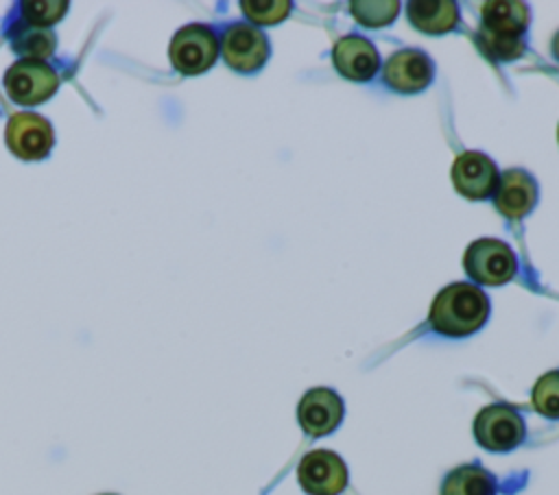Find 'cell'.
I'll list each match as a JSON object with an SVG mask.
<instances>
[{
	"label": "cell",
	"mask_w": 559,
	"mask_h": 495,
	"mask_svg": "<svg viewBox=\"0 0 559 495\" xmlns=\"http://www.w3.org/2000/svg\"><path fill=\"white\" fill-rule=\"evenodd\" d=\"M297 478L308 495H338L347 486V467L338 454L314 449L301 458Z\"/></svg>",
	"instance_id": "ba28073f"
},
{
	"label": "cell",
	"mask_w": 559,
	"mask_h": 495,
	"mask_svg": "<svg viewBox=\"0 0 559 495\" xmlns=\"http://www.w3.org/2000/svg\"><path fill=\"white\" fill-rule=\"evenodd\" d=\"M498 166L480 150H465L452 164L454 190L469 201L489 198L498 188Z\"/></svg>",
	"instance_id": "9c48e42d"
},
{
	"label": "cell",
	"mask_w": 559,
	"mask_h": 495,
	"mask_svg": "<svg viewBox=\"0 0 559 495\" xmlns=\"http://www.w3.org/2000/svg\"><path fill=\"white\" fill-rule=\"evenodd\" d=\"M384 83L397 94H417L432 83L435 63L419 48H402L384 63Z\"/></svg>",
	"instance_id": "30bf717a"
},
{
	"label": "cell",
	"mask_w": 559,
	"mask_h": 495,
	"mask_svg": "<svg viewBox=\"0 0 559 495\" xmlns=\"http://www.w3.org/2000/svg\"><path fill=\"white\" fill-rule=\"evenodd\" d=\"M240 9L253 24L271 26L288 17L293 4L288 0H242Z\"/></svg>",
	"instance_id": "ffe728a7"
},
{
	"label": "cell",
	"mask_w": 559,
	"mask_h": 495,
	"mask_svg": "<svg viewBox=\"0 0 559 495\" xmlns=\"http://www.w3.org/2000/svg\"><path fill=\"white\" fill-rule=\"evenodd\" d=\"M2 83L9 98L26 107L48 100L59 89L57 72L48 63L37 59H24L13 63L4 72Z\"/></svg>",
	"instance_id": "8992f818"
},
{
	"label": "cell",
	"mask_w": 559,
	"mask_h": 495,
	"mask_svg": "<svg viewBox=\"0 0 559 495\" xmlns=\"http://www.w3.org/2000/svg\"><path fill=\"white\" fill-rule=\"evenodd\" d=\"M428 318L435 331L450 338H463L487 323L489 299L478 286L456 281L437 292Z\"/></svg>",
	"instance_id": "6da1fadb"
},
{
	"label": "cell",
	"mask_w": 559,
	"mask_h": 495,
	"mask_svg": "<svg viewBox=\"0 0 559 495\" xmlns=\"http://www.w3.org/2000/svg\"><path fill=\"white\" fill-rule=\"evenodd\" d=\"M55 35L48 33L46 28H37V26H28V28H22L17 33V37L13 39V48L31 59L35 57H48L52 50H55Z\"/></svg>",
	"instance_id": "44dd1931"
},
{
	"label": "cell",
	"mask_w": 559,
	"mask_h": 495,
	"mask_svg": "<svg viewBox=\"0 0 559 495\" xmlns=\"http://www.w3.org/2000/svg\"><path fill=\"white\" fill-rule=\"evenodd\" d=\"M20 9L31 26H50L63 17L68 2H22Z\"/></svg>",
	"instance_id": "7402d4cb"
},
{
	"label": "cell",
	"mask_w": 559,
	"mask_h": 495,
	"mask_svg": "<svg viewBox=\"0 0 559 495\" xmlns=\"http://www.w3.org/2000/svg\"><path fill=\"white\" fill-rule=\"evenodd\" d=\"M480 17V28L485 31L500 35H524L531 15L524 2H485Z\"/></svg>",
	"instance_id": "9a60e30c"
},
{
	"label": "cell",
	"mask_w": 559,
	"mask_h": 495,
	"mask_svg": "<svg viewBox=\"0 0 559 495\" xmlns=\"http://www.w3.org/2000/svg\"><path fill=\"white\" fill-rule=\"evenodd\" d=\"M4 140H7L9 150L15 157H20L24 161H37V159H44L52 150L55 129L44 116L22 111V113H13L9 118L7 129H4Z\"/></svg>",
	"instance_id": "52a82bcc"
},
{
	"label": "cell",
	"mask_w": 559,
	"mask_h": 495,
	"mask_svg": "<svg viewBox=\"0 0 559 495\" xmlns=\"http://www.w3.org/2000/svg\"><path fill=\"white\" fill-rule=\"evenodd\" d=\"M406 15L417 31L428 35L450 33L459 24V7L452 0H439V2L415 0V2H408Z\"/></svg>",
	"instance_id": "5bb4252c"
},
{
	"label": "cell",
	"mask_w": 559,
	"mask_h": 495,
	"mask_svg": "<svg viewBox=\"0 0 559 495\" xmlns=\"http://www.w3.org/2000/svg\"><path fill=\"white\" fill-rule=\"evenodd\" d=\"M221 50L225 63L242 74L258 72L271 55L269 37L264 31L247 22H234L223 31Z\"/></svg>",
	"instance_id": "5b68a950"
},
{
	"label": "cell",
	"mask_w": 559,
	"mask_h": 495,
	"mask_svg": "<svg viewBox=\"0 0 559 495\" xmlns=\"http://www.w3.org/2000/svg\"><path fill=\"white\" fill-rule=\"evenodd\" d=\"M496 478L480 464H461L452 469L443 484L441 495H496Z\"/></svg>",
	"instance_id": "2e32d148"
},
{
	"label": "cell",
	"mask_w": 559,
	"mask_h": 495,
	"mask_svg": "<svg viewBox=\"0 0 559 495\" xmlns=\"http://www.w3.org/2000/svg\"><path fill=\"white\" fill-rule=\"evenodd\" d=\"M550 52H552V57L559 61V31L552 35V39H550Z\"/></svg>",
	"instance_id": "603a6c76"
},
{
	"label": "cell",
	"mask_w": 559,
	"mask_h": 495,
	"mask_svg": "<svg viewBox=\"0 0 559 495\" xmlns=\"http://www.w3.org/2000/svg\"><path fill=\"white\" fill-rule=\"evenodd\" d=\"M533 408L548 416V419H559V369L544 373L531 393Z\"/></svg>",
	"instance_id": "d6986e66"
},
{
	"label": "cell",
	"mask_w": 559,
	"mask_h": 495,
	"mask_svg": "<svg viewBox=\"0 0 559 495\" xmlns=\"http://www.w3.org/2000/svg\"><path fill=\"white\" fill-rule=\"evenodd\" d=\"M537 196L539 190L535 177L522 168H509L498 179L493 205L504 218L520 220L533 212V207L537 205Z\"/></svg>",
	"instance_id": "8fae6325"
},
{
	"label": "cell",
	"mask_w": 559,
	"mask_h": 495,
	"mask_svg": "<svg viewBox=\"0 0 559 495\" xmlns=\"http://www.w3.org/2000/svg\"><path fill=\"white\" fill-rule=\"evenodd\" d=\"M332 61L341 76L356 83L371 81L380 68V55L376 46L367 37L354 33L341 37L334 44Z\"/></svg>",
	"instance_id": "7c38bea8"
},
{
	"label": "cell",
	"mask_w": 559,
	"mask_h": 495,
	"mask_svg": "<svg viewBox=\"0 0 559 495\" xmlns=\"http://www.w3.org/2000/svg\"><path fill=\"white\" fill-rule=\"evenodd\" d=\"M557 140H559V129H557Z\"/></svg>",
	"instance_id": "cb8c5ba5"
},
{
	"label": "cell",
	"mask_w": 559,
	"mask_h": 495,
	"mask_svg": "<svg viewBox=\"0 0 559 495\" xmlns=\"http://www.w3.org/2000/svg\"><path fill=\"white\" fill-rule=\"evenodd\" d=\"M463 264L467 275L483 286H502L511 281L518 270L513 249L498 238L474 240L463 255Z\"/></svg>",
	"instance_id": "3957f363"
},
{
	"label": "cell",
	"mask_w": 559,
	"mask_h": 495,
	"mask_svg": "<svg viewBox=\"0 0 559 495\" xmlns=\"http://www.w3.org/2000/svg\"><path fill=\"white\" fill-rule=\"evenodd\" d=\"M352 15L358 20V24L367 26V28H380V26H389L400 11V2L395 0H358L349 4Z\"/></svg>",
	"instance_id": "ac0fdd59"
},
{
	"label": "cell",
	"mask_w": 559,
	"mask_h": 495,
	"mask_svg": "<svg viewBox=\"0 0 559 495\" xmlns=\"http://www.w3.org/2000/svg\"><path fill=\"white\" fill-rule=\"evenodd\" d=\"M343 412V399L332 388H312L301 397L297 419L306 434L325 436L341 425Z\"/></svg>",
	"instance_id": "4fadbf2b"
},
{
	"label": "cell",
	"mask_w": 559,
	"mask_h": 495,
	"mask_svg": "<svg viewBox=\"0 0 559 495\" xmlns=\"http://www.w3.org/2000/svg\"><path fill=\"white\" fill-rule=\"evenodd\" d=\"M218 48V37L210 26L188 24L173 35L168 57L177 72L192 76L207 72L216 63Z\"/></svg>",
	"instance_id": "7a4b0ae2"
},
{
	"label": "cell",
	"mask_w": 559,
	"mask_h": 495,
	"mask_svg": "<svg viewBox=\"0 0 559 495\" xmlns=\"http://www.w3.org/2000/svg\"><path fill=\"white\" fill-rule=\"evenodd\" d=\"M105 495H111V493H105Z\"/></svg>",
	"instance_id": "d4e9b609"
},
{
	"label": "cell",
	"mask_w": 559,
	"mask_h": 495,
	"mask_svg": "<svg viewBox=\"0 0 559 495\" xmlns=\"http://www.w3.org/2000/svg\"><path fill=\"white\" fill-rule=\"evenodd\" d=\"M474 436L489 451H511L524 440L526 425L513 406L491 403L476 414Z\"/></svg>",
	"instance_id": "277c9868"
},
{
	"label": "cell",
	"mask_w": 559,
	"mask_h": 495,
	"mask_svg": "<svg viewBox=\"0 0 559 495\" xmlns=\"http://www.w3.org/2000/svg\"><path fill=\"white\" fill-rule=\"evenodd\" d=\"M476 46L489 61L507 63V61H515L524 55L526 41H524V35H500V33L478 28Z\"/></svg>",
	"instance_id": "e0dca14e"
}]
</instances>
